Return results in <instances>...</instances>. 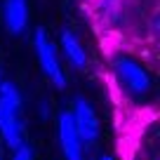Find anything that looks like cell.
<instances>
[{
	"instance_id": "6da1fadb",
	"label": "cell",
	"mask_w": 160,
	"mask_h": 160,
	"mask_svg": "<svg viewBox=\"0 0 160 160\" xmlns=\"http://www.w3.org/2000/svg\"><path fill=\"white\" fill-rule=\"evenodd\" d=\"M0 139L7 148H17L24 141V122H21V92L17 82L2 80L0 85Z\"/></svg>"
},
{
	"instance_id": "7a4b0ae2",
	"label": "cell",
	"mask_w": 160,
	"mask_h": 160,
	"mask_svg": "<svg viewBox=\"0 0 160 160\" xmlns=\"http://www.w3.org/2000/svg\"><path fill=\"white\" fill-rule=\"evenodd\" d=\"M111 68H113V78L118 80L120 90H125L134 99H144L153 87L148 68L130 54H115L111 61Z\"/></svg>"
},
{
	"instance_id": "3957f363",
	"label": "cell",
	"mask_w": 160,
	"mask_h": 160,
	"mask_svg": "<svg viewBox=\"0 0 160 160\" xmlns=\"http://www.w3.org/2000/svg\"><path fill=\"white\" fill-rule=\"evenodd\" d=\"M33 50H35V59H38V66H40V71H42V75L50 80L57 90H64L68 78H66L59 50H57L54 40L47 35L45 28L33 31Z\"/></svg>"
},
{
	"instance_id": "277c9868",
	"label": "cell",
	"mask_w": 160,
	"mask_h": 160,
	"mask_svg": "<svg viewBox=\"0 0 160 160\" xmlns=\"http://www.w3.org/2000/svg\"><path fill=\"white\" fill-rule=\"evenodd\" d=\"M71 118H73V125L75 132H78L82 146H92L99 141L101 137V122H99V115H97L94 106L85 99V97H75L73 106H71Z\"/></svg>"
},
{
	"instance_id": "5b68a950",
	"label": "cell",
	"mask_w": 160,
	"mask_h": 160,
	"mask_svg": "<svg viewBox=\"0 0 160 160\" xmlns=\"http://www.w3.org/2000/svg\"><path fill=\"white\" fill-rule=\"evenodd\" d=\"M57 139H59V148L64 160H85V146L80 141L78 132H75L71 111H61L57 118Z\"/></svg>"
},
{
	"instance_id": "8992f818",
	"label": "cell",
	"mask_w": 160,
	"mask_h": 160,
	"mask_svg": "<svg viewBox=\"0 0 160 160\" xmlns=\"http://www.w3.org/2000/svg\"><path fill=\"white\" fill-rule=\"evenodd\" d=\"M57 50H59V57H64V59L78 71L87 68V64H90V57H87V50H85V45H82V40L71 28H61L59 47H57Z\"/></svg>"
},
{
	"instance_id": "52a82bcc",
	"label": "cell",
	"mask_w": 160,
	"mask_h": 160,
	"mask_svg": "<svg viewBox=\"0 0 160 160\" xmlns=\"http://www.w3.org/2000/svg\"><path fill=\"white\" fill-rule=\"evenodd\" d=\"M2 24H5L7 33L21 35L28 28V0H2Z\"/></svg>"
},
{
	"instance_id": "ba28073f",
	"label": "cell",
	"mask_w": 160,
	"mask_h": 160,
	"mask_svg": "<svg viewBox=\"0 0 160 160\" xmlns=\"http://www.w3.org/2000/svg\"><path fill=\"white\" fill-rule=\"evenodd\" d=\"M92 7V12L97 14V19L101 24L108 26H118L120 21L125 19V7L127 0H87Z\"/></svg>"
},
{
	"instance_id": "9c48e42d",
	"label": "cell",
	"mask_w": 160,
	"mask_h": 160,
	"mask_svg": "<svg viewBox=\"0 0 160 160\" xmlns=\"http://www.w3.org/2000/svg\"><path fill=\"white\" fill-rule=\"evenodd\" d=\"M10 160H35V155H33V146L28 144V141H21L17 148H12V153H10Z\"/></svg>"
},
{
	"instance_id": "30bf717a",
	"label": "cell",
	"mask_w": 160,
	"mask_h": 160,
	"mask_svg": "<svg viewBox=\"0 0 160 160\" xmlns=\"http://www.w3.org/2000/svg\"><path fill=\"white\" fill-rule=\"evenodd\" d=\"M99 160H113L111 155H99Z\"/></svg>"
},
{
	"instance_id": "8fae6325",
	"label": "cell",
	"mask_w": 160,
	"mask_h": 160,
	"mask_svg": "<svg viewBox=\"0 0 160 160\" xmlns=\"http://www.w3.org/2000/svg\"><path fill=\"white\" fill-rule=\"evenodd\" d=\"M2 80H5V75H2V71H0V85H2Z\"/></svg>"
},
{
	"instance_id": "7c38bea8",
	"label": "cell",
	"mask_w": 160,
	"mask_h": 160,
	"mask_svg": "<svg viewBox=\"0 0 160 160\" xmlns=\"http://www.w3.org/2000/svg\"><path fill=\"white\" fill-rule=\"evenodd\" d=\"M0 160H5V155H2V148H0Z\"/></svg>"
}]
</instances>
